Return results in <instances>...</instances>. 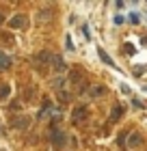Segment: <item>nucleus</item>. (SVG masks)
Segmentation results:
<instances>
[{
	"label": "nucleus",
	"instance_id": "f257e3e1",
	"mask_svg": "<svg viewBox=\"0 0 147 151\" xmlns=\"http://www.w3.org/2000/svg\"><path fill=\"white\" fill-rule=\"evenodd\" d=\"M123 145L130 147V149H136L143 145V136L141 132H130V134H123Z\"/></svg>",
	"mask_w": 147,
	"mask_h": 151
},
{
	"label": "nucleus",
	"instance_id": "f03ea898",
	"mask_svg": "<svg viewBox=\"0 0 147 151\" xmlns=\"http://www.w3.org/2000/svg\"><path fill=\"white\" fill-rule=\"evenodd\" d=\"M50 65H52V69H54V71H59V73L67 69V63L59 56V54H52V56H50Z\"/></svg>",
	"mask_w": 147,
	"mask_h": 151
},
{
	"label": "nucleus",
	"instance_id": "7ed1b4c3",
	"mask_svg": "<svg viewBox=\"0 0 147 151\" xmlns=\"http://www.w3.org/2000/svg\"><path fill=\"white\" fill-rule=\"evenodd\" d=\"M52 145H54V147H63V145H65V134L59 132L56 127L52 129Z\"/></svg>",
	"mask_w": 147,
	"mask_h": 151
},
{
	"label": "nucleus",
	"instance_id": "20e7f679",
	"mask_svg": "<svg viewBox=\"0 0 147 151\" xmlns=\"http://www.w3.org/2000/svg\"><path fill=\"white\" fill-rule=\"evenodd\" d=\"M9 26H11V28H24V26H26V15L20 13V15L11 17V19H9Z\"/></svg>",
	"mask_w": 147,
	"mask_h": 151
},
{
	"label": "nucleus",
	"instance_id": "39448f33",
	"mask_svg": "<svg viewBox=\"0 0 147 151\" xmlns=\"http://www.w3.org/2000/svg\"><path fill=\"white\" fill-rule=\"evenodd\" d=\"M87 116H89V110H87V108H85V106H80V108H76V110L72 112V119H74L76 123H78V121H85V119H87Z\"/></svg>",
	"mask_w": 147,
	"mask_h": 151
},
{
	"label": "nucleus",
	"instance_id": "423d86ee",
	"mask_svg": "<svg viewBox=\"0 0 147 151\" xmlns=\"http://www.w3.org/2000/svg\"><path fill=\"white\" fill-rule=\"evenodd\" d=\"M28 116H17V119H13V125L20 127V129H24V127H28Z\"/></svg>",
	"mask_w": 147,
	"mask_h": 151
},
{
	"label": "nucleus",
	"instance_id": "0eeeda50",
	"mask_svg": "<svg viewBox=\"0 0 147 151\" xmlns=\"http://www.w3.org/2000/svg\"><path fill=\"white\" fill-rule=\"evenodd\" d=\"M89 95H91V97H102V95H106V88H104V86H91Z\"/></svg>",
	"mask_w": 147,
	"mask_h": 151
},
{
	"label": "nucleus",
	"instance_id": "6e6552de",
	"mask_svg": "<svg viewBox=\"0 0 147 151\" xmlns=\"http://www.w3.org/2000/svg\"><path fill=\"white\" fill-rule=\"evenodd\" d=\"M97 54H100V58H102V60H104V63H106V65H110V67H117V65H115V60L110 58L108 54H106V52L102 50V47H100V50H97Z\"/></svg>",
	"mask_w": 147,
	"mask_h": 151
},
{
	"label": "nucleus",
	"instance_id": "1a4fd4ad",
	"mask_svg": "<svg viewBox=\"0 0 147 151\" xmlns=\"http://www.w3.org/2000/svg\"><path fill=\"white\" fill-rule=\"evenodd\" d=\"M9 67H11V58L4 52H0V69H9Z\"/></svg>",
	"mask_w": 147,
	"mask_h": 151
},
{
	"label": "nucleus",
	"instance_id": "9d476101",
	"mask_svg": "<svg viewBox=\"0 0 147 151\" xmlns=\"http://www.w3.org/2000/svg\"><path fill=\"white\" fill-rule=\"evenodd\" d=\"M123 114V108L121 106H115L113 108V112H110V121H119V116Z\"/></svg>",
	"mask_w": 147,
	"mask_h": 151
},
{
	"label": "nucleus",
	"instance_id": "9b49d317",
	"mask_svg": "<svg viewBox=\"0 0 147 151\" xmlns=\"http://www.w3.org/2000/svg\"><path fill=\"white\" fill-rule=\"evenodd\" d=\"M52 86L54 88H63V86H65V78H54L52 80Z\"/></svg>",
	"mask_w": 147,
	"mask_h": 151
},
{
	"label": "nucleus",
	"instance_id": "f8f14e48",
	"mask_svg": "<svg viewBox=\"0 0 147 151\" xmlns=\"http://www.w3.org/2000/svg\"><path fill=\"white\" fill-rule=\"evenodd\" d=\"M9 93H11L9 84H2V86H0V99H2V97H7V95H9Z\"/></svg>",
	"mask_w": 147,
	"mask_h": 151
},
{
	"label": "nucleus",
	"instance_id": "ddd939ff",
	"mask_svg": "<svg viewBox=\"0 0 147 151\" xmlns=\"http://www.w3.org/2000/svg\"><path fill=\"white\" fill-rule=\"evenodd\" d=\"M136 50H134V45L132 43H123V54H134Z\"/></svg>",
	"mask_w": 147,
	"mask_h": 151
},
{
	"label": "nucleus",
	"instance_id": "4468645a",
	"mask_svg": "<svg viewBox=\"0 0 147 151\" xmlns=\"http://www.w3.org/2000/svg\"><path fill=\"white\" fill-rule=\"evenodd\" d=\"M128 19H130L132 24H138V22H141V17H138V13H130V15H128Z\"/></svg>",
	"mask_w": 147,
	"mask_h": 151
},
{
	"label": "nucleus",
	"instance_id": "2eb2a0df",
	"mask_svg": "<svg viewBox=\"0 0 147 151\" xmlns=\"http://www.w3.org/2000/svg\"><path fill=\"white\" fill-rule=\"evenodd\" d=\"M65 45H67V50H74V43H72V39H69V37L65 39Z\"/></svg>",
	"mask_w": 147,
	"mask_h": 151
},
{
	"label": "nucleus",
	"instance_id": "dca6fc26",
	"mask_svg": "<svg viewBox=\"0 0 147 151\" xmlns=\"http://www.w3.org/2000/svg\"><path fill=\"white\" fill-rule=\"evenodd\" d=\"M82 32H85V37H87V39L91 37V32H89V26H82Z\"/></svg>",
	"mask_w": 147,
	"mask_h": 151
},
{
	"label": "nucleus",
	"instance_id": "f3484780",
	"mask_svg": "<svg viewBox=\"0 0 147 151\" xmlns=\"http://www.w3.org/2000/svg\"><path fill=\"white\" fill-rule=\"evenodd\" d=\"M132 101H134V106H136V108H143V104H141V99H136V97H134Z\"/></svg>",
	"mask_w": 147,
	"mask_h": 151
}]
</instances>
